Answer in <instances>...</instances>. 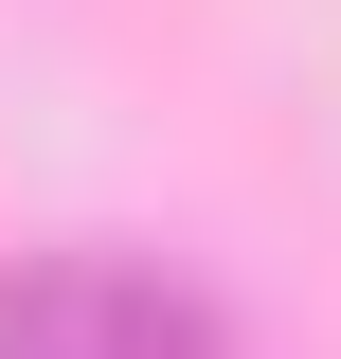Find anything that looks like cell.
<instances>
[{
	"label": "cell",
	"mask_w": 341,
	"mask_h": 359,
	"mask_svg": "<svg viewBox=\"0 0 341 359\" xmlns=\"http://www.w3.org/2000/svg\"><path fill=\"white\" fill-rule=\"evenodd\" d=\"M0 359H234V341L144 252H18L0 269Z\"/></svg>",
	"instance_id": "obj_1"
}]
</instances>
